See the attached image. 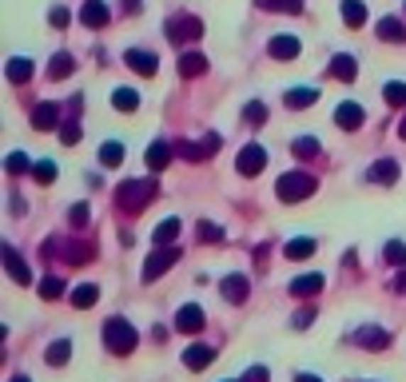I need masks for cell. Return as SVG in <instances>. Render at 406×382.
I'll list each match as a JSON object with an SVG mask.
<instances>
[{
	"label": "cell",
	"instance_id": "cell-1",
	"mask_svg": "<svg viewBox=\"0 0 406 382\" xmlns=\"http://www.w3.org/2000/svg\"><path fill=\"white\" fill-rule=\"evenodd\" d=\"M136 342H140V334H136V327L128 319H108L104 322V346L112 354H132Z\"/></svg>",
	"mask_w": 406,
	"mask_h": 382
},
{
	"label": "cell",
	"instance_id": "cell-2",
	"mask_svg": "<svg viewBox=\"0 0 406 382\" xmlns=\"http://www.w3.org/2000/svg\"><path fill=\"white\" fill-rule=\"evenodd\" d=\"M315 187H319L315 175H307V171H287V175H279V183H275V191H279V200H283V203L307 200Z\"/></svg>",
	"mask_w": 406,
	"mask_h": 382
},
{
	"label": "cell",
	"instance_id": "cell-3",
	"mask_svg": "<svg viewBox=\"0 0 406 382\" xmlns=\"http://www.w3.org/2000/svg\"><path fill=\"white\" fill-rule=\"evenodd\" d=\"M155 200V183L152 180H128L120 183V207H128V212H140L143 203Z\"/></svg>",
	"mask_w": 406,
	"mask_h": 382
},
{
	"label": "cell",
	"instance_id": "cell-4",
	"mask_svg": "<svg viewBox=\"0 0 406 382\" xmlns=\"http://www.w3.org/2000/svg\"><path fill=\"white\" fill-rule=\"evenodd\" d=\"M199 36H203L199 16H172L168 21V40L172 44H187V40H199Z\"/></svg>",
	"mask_w": 406,
	"mask_h": 382
},
{
	"label": "cell",
	"instance_id": "cell-5",
	"mask_svg": "<svg viewBox=\"0 0 406 382\" xmlns=\"http://www.w3.org/2000/svg\"><path fill=\"white\" fill-rule=\"evenodd\" d=\"M175 259H180V247H155V251L148 255V263H143V283H155Z\"/></svg>",
	"mask_w": 406,
	"mask_h": 382
},
{
	"label": "cell",
	"instance_id": "cell-6",
	"mask_svg": "<svg viewBox=\"0 0 406 382\" xmlns=\"http://www.w3.org/2000/svg\"><path fill=\"white\" fill-rule=\"evenodd\" d=\"M263 168H267V151L259 148V143H247V148L239 151V160H235V171H239V175H259Z\"/></svg>",
	"mask_w": 406,
	"mask_h": 382
},
{
	"label": "cell",
	"instance_id": "cell-7",
	"mask_svg": "<svg viewBox=\"0 0 406 382\" xmlns=\"http://www.w3.org/2000/svg\"><path fill=\"white\" fill-rule=\"evenodd\" d=\"M351 342H355V346H366V351H383L386 342H390V334H386L383 327H358V331L351 334Z\"/></svg>",
	"mask_w": 406,
	"mask_h": 382
},
{
	"label": "cell",
	"instance_id": "cell-8",
	"mask_svg": "<svg viewBox=\"0 0 406 382\" xmlns=\"http://www.w3.org/2000/svg\"><path fill=\"white\" fill-rule=\"evenodd\" d=\"M212 362H215V346H207V342H195V346L183 351V366H187V371H203V366H212Z\"/></svg>",
	"mask_w": 406,
	"mask_h": 382
},
{
	"label": "cell",
	"instance_id": "cell-9",
	"mask_svg": "<svg viewBox=\"0 0 406 382\" xmlns=\"http://www.w3.org/2000/svg\"><path fill=\"white\" fill-rule=\"evenodd\" d=\"M175 331H183V334H195V331H203V311L195 307V302L180 307V315H175Z\"/></svg>",
	"mask_w": 406,
	"mask_h": 382
},
{
	"label": "cell",
	"instance_id": "cell-10",
	"mask_svg": "<svg viewBox=\"0 0 406 382\" xmlns=\"http://www.w3.org/2000/svg\"><path fill=\"white\" fill-rule=\"evenodd\" d=\"M363 120H366V111L358 108V104H339V108H335V124H339L343 131L363 128Z\"/></svg>",
	"mask_w": 406,
	"mask_h": 382
},
{
	"label": "cell",
	"instance_id": "cell-11",
	"mask_svg": "<svg viewBox=\"0 0 406 382\" xmlns=\"http://www.w3.org/2000/svg\"><path fill=\"white\" fill-rule=\"evenodd\" d=\"M124 64H128V68H132V72H140V76H152V72H155V64H160V60H155L152 52L128 48V52H124Z\"/></svg>",
	"mask_w": 406,
	"mask_h": 382
},
{
	"label": "cell",
	"instance_id": "cell-12",
	"mask_svg": "<svg viewBox=\"0 0 406 382\" xmlns=\"http://www.w3.org/2000/svg\"><path fill=\"white\" fill-rule=\"evenodd\" d=\"M4 267H9V275L21 283V287H28V283H32V267L16 251H12V247H4Z\"/></svg>",
	"mask_w": 406,
	"mask_h": 382
},
{
	"label": "cell",
	"instance_id": "cell-13",
	"mask_svg": "<svg viewBox=\"0 0 406 382\" xmlns=\"http://www.w3.org/2000/svg\"><path fill=\"white\" fill-rule=\"evenodd\" d=\"M80 21L88 24V28H104V24H108V4H104V0H84Z\"/></svg>",
	"mask_w": 406,
	"mask_h": 382
},
{
	"label": "cell",
	"instance_id": "cell-14",
	"mask_svg": "<svg viewBox=\"0 0 406 382\" xmlns=\"http://www.w3.org/2000/svg\"><path fill=\"white\" fill-rule=\"evenodd\" d=\"M56 120H60V108H56L52 100H44V104H36V108H32V128L48 131V128H56Z\"/></svg>",
	"mask_w": 406,
	"mask_h": 382
},
{
	"label": "cell",
	"instance_id": "cell-15",
	"mask_svg": "<svg viewBox=\"0 0 406 382\" xmlns=\"http://www.w3.org/2000/svg\"><path fill=\"white\" fill-rule=\"evenodd\" d=\"M267 52H271L275 60H295V56H299V40H295V36H275V40L267 44Z\"/></svg>",
	"mask_w": 406,
	"mask_h": 382
},
{
	"label": "cell",
	"instance_id": "cell-16",
	"mask_svg": "<svg viewBox=\"0 0 406 382\" xmlns=\"http://www.w3.org/2000/svg\"><path fill=\"white\" fill-rule=\"evenodd\" d=\"M366 180H371V183H395V180H398V163H395V160H378V163H371Z\"/></svg>",
	"mask_w": 406,
	"mask_h": 382
},
{
	"label": "cell",
	"instance_id": "cell-17",
	"mask_svg": "<svg viewBox=\"0 0 406 382\" xmlns=\"http://www.w3.org/2000/svg\"><path fill=\"white\" fill-rule=\"evenodd\" d=\"M96 299H100V287H96V283H80V287L72 291V307H76V311L96 307Z\"/></svg>",
	"mask_w": 406,
	"mask_h": 382
},
{
	"label": "cell",
	"instance_id": "cell-18",
	"mask_svg": "<svg viewBox=\"0 0 406 382\" xmlns=\"http://www.w3.org/2000/svg\"><path fill=\"white\" fill-rule=\"evenodd\" d=\"M4 76H9V84L32 80V60H24V56H12V60L4 64Z\"/></svg>",
	"mask_w": 406,
	"mask_h": 382
},
{
	"label": "cell",
	"instance_id": "cell-19",
	"mask_svg": "<svg viewBox=\"0 0 406 382\" xmlns=\"http://www.w3.org/2000/svg\"><path fill=\"white\" fill-rule=\"evenodd\" d=\"M331 76H335V80H355V76H358V64H355V56H346V52H339L335 60H331Z\"/></svg>",
	"mask_w": 406,
	"mask_h": 382
},
{
	"label": "cell",
	"instance_id": "cell-20",
	"mask_svg": "<svg viewBox=\"0 0 406 382\" xmlns=\"http://www.w3.org/2000/svg\"><path fill=\"white\" fill-rule=\"evenodd\" d=\"M168 163H172V143L155 140L152 148H148V168H152V171H163Z\"/></svg>",
	"mask_w": 406,
	"mask_h": 382
},
{
	"label": "cell",
	"instance_id": "cell-21",
	"mask_svg": "<svg viewBox=\"0 0 406 382\" xmlns=\"http://www.w3.org/2000/svg\"><path fill=\"white\" fill-rule=\"evenodd\" d=\"M378 36L390 40V44H406V28H402V21H395V16H383V21H378Z\"/></svg>",
	"mask_w": 406,
	"mask_h": 382
},
{
	"label": "cell",
	"instance_id": "cell-22",
	"mask_svg": "<svg viewBox=\"0 0 406 382\" xmlns=\"http://www.w3.org/2000/svg\"><path fill=\"white\" fill-rule=\"evenodd\" d=\"M112 108L116 111H136L140 108V92L136 88H116L112 92Z\"/></svg>",
	"mask_w": 406,
	"mask_h": 382
},
{
	"label": "cell",
	"instance_id": "cell-23",
	"mask_svg": "<svg viewBox=\"0 0 406 382\" xmlns=\"http://www.w3.org/2000/svg\"><path fill=\"white\" fill-rule=\"evenodd\" d=\"M283 100H287V108H311L319 100V88H291Z\"/></svg>",
	"mask_w": 406,
	"mask_h": 382
},
{
	"label": "cell",
	"instance_id": "cell-24",
	"mask_svg": "<svg viewBox=\"0 0 406 382\" xmlns=\"http://www.w3.org/2000/svg\"><path fill=\"white\" fill-rule=\"evenodd\" d=\"M203 72H207V60L199 52H183L180 56V76H203Z\"/></svg>",
	"mask_w": 406,
	"mask_h": 382
},
{
	"label": "cell",
	"instance_id": "cell-25",
	"mask_svg": "<svg viewBox=\"0 0 406 382\" xmlns=\"http://www.w3.org/2000/svg\"><path fill=\"white\" fill-rule=\"evenodd\" d=\"M291 291L303 295V299H307V295H319V291H323V275H299V279L291 283Z\"/></svg>",
	"mask_w": 406,
	"mask_h": 382
},
{
	"label": "cell",
	"instance_id": "cell-26",
	"mask_svg": "<svg viewBox=\"0 0 406 382\" xmlns=\"http://www.w3.org/2000/svg\"><path fill=\"white\" fill-rule=\"evenodd\" d=\"M224 295L231 302H247V279H243V275H227V279H224Z\"/></svg>",
	"mask_w": 406,
	"mask_h": 382
},
{
	"label": "cell",
	"instance_id": "cell-27",
	"mask_svg": "<svg viewBox=\"0 0 406 382\" xmlns=\"http://www.w3.org/2000/svg\"><path fill=\"white\" fill-rule=\"evenodd\" d=\"M343 21L351 24V28H363V24H366V9H363V0H343Z\"/></svg>",
	"mask_w": 406,
	"mask_h": 382
},
{
	"label": "cell",
	"instance_id": "cell-28",
	"mask_svg": "<svg viewBox=\"0 0 406 382\" xmlns=\"http://www.w3.org/2000/svg\"><path fill=\"white\" fill-rule=\"evenodd\" d=\"M291 151L299 155V160H315L319 151H323V143H319V140H311V136H299V140L291 143Z\"/></svg>",
	"mask_w": 406,
	"mask_h": 382
},
{
	"label": "cell",
	"instance_id": "cell-29",
	"mask_svg": "<svg viewBox=\"0 0 406 382\" xmlns=\"http://www.w3.org/2000/svg\"><path fill=\"white\" fill-rule=\"evenodd\" d=\"M175 235H180V219H163L160 227H155V247H172Z\"/></svg>",
	"mask_w": 406,
	"mask_h": 382
},
{
	"label": "cell",
	"instance_id": "cell-30",
	"mask_svg": "<svg viewBox=\"0 0 406 382\" xmlns=\"http://www.w3.org/2000/svg\"><path fill=\"white\" fill-rule=\"evenodd\" d=\"M44 359H48V366H60V362H68L72 359V342L68 339H56L48 346V354H44Z\"/></svg>",
	"mask_w": 406,
	"mask_h": 382
},
{
	"label": "cell",
	"instance_id": "cell-31",
	"mask_svg": "<svg viewBox=\"0 0 406 382\" xmlns=\"http://www.w3.org/2000/svg\"><path fill=\"white\" fill-rule=\"evenodd\" d=\"M100 163H104V168H120V163H124V143H116V140L104 143V148H100Z\"/></svg>",
	"mask_w": 406,
	"mask_h": 382
},
{
	"label": "cell",
	"instance_id": "cell-32",
	"mask_svg": "<svg viewBox=\"0 0 406 382\" xmlns=\"http://www.w3.org/2000/svg\"><path fill=\"white\" fill-rule=\"evenodd\" d=\"M287 259H307V255H315V239H291L283 247Z\"/></svg>",
	"mask_w": 406,
	"mask_h": 382
},
{
	"label": "cell",
	"instance_id": "cell-33",
	"mask_svg": "<svg viewBox=\"0 0 406 382\" xmlns=\"http://www.w3.org/2000/svg\"><path fill=\"white\" fill-rule=\"evenodd\" d=\"M60 251H64V259H68V263H88L92 259L88 243H60Z\"/></svg>",
	"mask_w": 406,
	"mask_h": 382
},
{
	"label": "cell",
	"instance_id": "cell-34",
	"mask_svg": "<svg viewBox=\"0 0 406 382\" xmlns=\"http://www.w3.org/2000/svg\"><path fill=\"white\" fill-rule=\"evenodd\" d=\"M267 12H303V0H255Z\"/></svg>",
	"mask_w": 406,
	"mask_h": 382
},
{
	"label": "cell",
	"instance_id": "cell-35",
	"mask_svg": "<svg viewBox=\"0 0 406 382\" xmlns=\"http://www.w3.org/2000/svg\"><path fill=\"white\" fill-rule=\"evenodd\" d=\"M32 175H36L40 187H48V183L56 180V163H52V160H36V163H32Z\"/></svg>",
	"mask_w": 406,
	"mask_h": 382
},
{
	"label": "cell",
	"instance_id": "cell-36",
	"mask_svg": "<svg viewBox=\"0 0 406 382\" xmlns=\"http://www.w3.org/2000/svg\"><path fill=\"white\" fill-rule=\"evenodd\" d=\"M72 68H76V64H72V56H68V52H60V56L52 60L48 76H52V80H60V76H72Z\"/></svg>",
	"mask_w": 406,
	"mask_h": 382
},
{
	"label": "cell",
	"instance_id": "cell-37",
	"mask_svg": "<svg viewBox=\"0 0 406 382\" xmlns=\"http://www.w3.org/2000/svg\"><path fill=\"white\" fill-rule=\"evenodd\" d=\"M199 239H203V243H224V227L203 219V223H199Z\"/></svg>",
	"mask_w": 406,
	"mask_h": 382
},
{
	"label": "cell",
	"instance_id": "cell-38",
	"mask_svg": "<svg viewBox=\"0 0 406 382\" xmlns=\"http://www.w3.org/2000/svg\"><path fill=\"white\" fill-rule=\"evenodd\" d=\"M243 120H247V124H263V120H267V104L251 100V104L243 108Z\"/></svg>",
	"mask_w": 406,
	"mask_h": 382
},
{
	"label": "cell",
	"instance_id": "cell-39",
	"mask_svg": "<svg viewBox=\"0 0 406 382\" xmlns=\"http://www.w3.org/2000/svg\"><path fill=\"white\" fill-rule=\"evenodd\" d=\"M4 168H9L12 175H21V171H28L32 163H28V155H24V151H12L9 160H4Z\"/></svg>",
	"mask_w": 406,
	"mask_h": 382
},
{
	"label": "cell",
	"instance_id": "cell-40",
	"mask_svg": "<svg viewBox=\"0 0 406 382\" xmlns=\"http://www.w3.org/2000/svg\"><path fill=\"white\" fill-rule=\"evenodd\" d=\"M40 295H44V299H60V295H64V283L56 279V275H48V279L40 283Z\"/></svg>",
	"mask_w": 406,
	"mask_h": 382
},
{
	"label": "cell",
	"instance_id": "cell-41",
	"mask_svg": "<svg viewBox=\"0 0 406 382\" xmlns=\"http://www.w3.org/2000/svg\"><path fill=\"white\" fill-rule=\"evenodd\" d=\"M386 263H398V267H402L406 263V243H386Z\"/></svg>",
	"mask_w": 406,
	"mask_h": 382
},
{
	"label": "cell",
	"instance_id": "cell-42",
	"mask_svg": "<svg viewBox=\"0 0 406 382\" xmlns=\"http://www.w3.org/2000/svg\"><path fill=\"white\" fill-rule=\"evenodd\" d=\"M383 96H386V100H390V104H406V84H386V88H383Z\"/></svg>",
	"mask_w": 406,
	"mask_h": 382
},
{
	"label": "cell",
	"instance_id": "cell-43",
	"mask_svg": "<svg viewBox=\"0 0 406 382\" xmlns=\"http://www.w3.org/2000/svg\"><path fill=\"white\" fill-rule=\"evenodd\" d=\"M60 140L68 143V148H72V143H80V124H76V120H68V124L60 128Z\"/></svg>",
	"mask_w": 406,
	"mask_h": 382
},
{
	"label": "cell",
	"instance_id": "cell-44",
	"mask_svg": "<svg viewBox=\"0 0 406 382\" xmlns=\"http://www.w3.org/2000/svg\"><path fill=\"white\" fill-rule=\"evenodd\" d=\"M68 219H72V227H88V203H76L68 212Z\"/></svg>",
	"mask_w": 406,
	"mask_h": 382
},
{
	"label": "cell",
	"instance_id": "cell-45",
	"mask_svg": "<svg viewBox=\"0 0 406 382\" xmlns=\"http://www.w3.org/2000/svg\"><path fill=\"white\" fill-rule=\"evenodd\" d=\"M68 21H72L68 9H52V12H48V24H52V28H68Z\"/></svg>",
	"mask_w": 406,
	"mask_h": 382
},
{
	"label": "cell",
	"instance_id": "cell-46",
	"mask_svg": "<svg viewBox=\"0 0 406 382\" xmlns=\"http://www.w3.org/2000/svg\"><path fill=\"white\" fill-rule=\"evenodd\" d=\"M311 322H315V311H311V307H303V311L295 315V327H299V331H307Z\"/></svg>",
	"mask_w": 406,
	"mask_h": 382
},
{
	"label": "cell",
	"instance_id": "cell-47",
	"mask_svg": "<svg viewBox=\"0 0 406 382\" xmlns=\"http://www.w3.org/2000/svg\"><path fill=\"white\" fill-rule=\"evenodd\" d=\"M243 382H267V366H251Z\"/></svg>",
	"mask_w": 406,
	"mask_h": 382
},
{
	"label": "cell",
	"instance_id": "cell-48",
	"mask_svg": "<svg viewBox=\"0 0 406 382\" xmlns=\"http://www.w3.org/2000/svg\"><path fill=\"white\" fill-rule=\"evenodd\" d=\"M124 12H140V0H124Z\"/></svg>",
	"mask_w": 406,
	"mask_h": 382
},
{
	"label": "cell",
	"instance_id": "cell-49",
	"mask_svg": "<svg viewBox=\"0 0 406 382\" xmlns=\"http://www.w3.org/2000/svg\"><path fill=\"white\" fill-rule=\"evenodd\" d=\"M395 291H406V271H402V275H398V279H395Z\"/></svg>",
	"mask_w": 406,
	"mask_h": 382
},
{
	"label": "cell",
	"instance_id": "cell-50",
	"mask_svg": "<svg viewBox=\"0 0 406 382\" xmlns=\"http://www.w3.org/2000/svg\"><path fill=\"white\" fill-rule=\"evenodd\" d=\"M295 382H323V378H315V374H299Z\"/></svg>",
	"mask_w": 406,
	"mask_h": 382
},
{
	"label": "cell",
	"instance_id": "cell-51",
	"mask_svg": "<svg viewBox=\"0 0 406 382\" xmlns=\"http://www.w3.org/2000/svg\"><path fill=\"white\" fill-rule=\"evenodd\" d=\"M398 131H402V140H406V116H402V128H398Z\"/></svg>",
	"mask_w": 406,
	"mask_h": 382
},
{
	"label": "cell",
	"instance_id": "cell-52",
	"mask_svg": "<svg viewBox=\"0 0 406 382\" xmlns=\"http://www.w3.org/2000/svg\"><path fill=\"white\" fill-rule=\"evenodd\" d=\"M12 382H28V378H24V374H16V378H12Z\"/></svg>",
	"mask_w": 406,
	"mask_h": 382
}]
</instances>
